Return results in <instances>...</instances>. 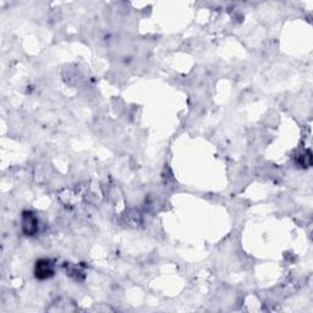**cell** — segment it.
Returning <instances> with one entry per match:
<instances>
[{
    "mask_svg": "<svg viewBox=\"0 0 313 313\" xmlns=\"http://www.w3.org/2000/svg\"><path fill=\"white\" fill-rule=\"evenodd\" d=\"M22 228H24V231L27 234V235H33L37 231L38 226H37V219L34 218L33 214L31 212H24V218H22Z\"/></svg>",
    "mask_w": 313,
    "mask_h": 313,
    "instance_id": "7a4b0ae2",
    "label": "cell"
},
{
    "mask_svg": "<svg viewBox=\"0 0 313 313\" xmlns=\"http://www.w3.org/2000/svg\"><path fill=\"white\" fill-rule=\"evenodd\" d=\"M34 274L36 278L39 280L48 279V278L53 277L54 269L53 265L49 260H41L36 263V268H34Z\"/></svg>",
    "mask_w": 313,
    "mask_h": 313,
    "instance_id": "6da1fadb",
    "label": "cell"
}]
</instances>
